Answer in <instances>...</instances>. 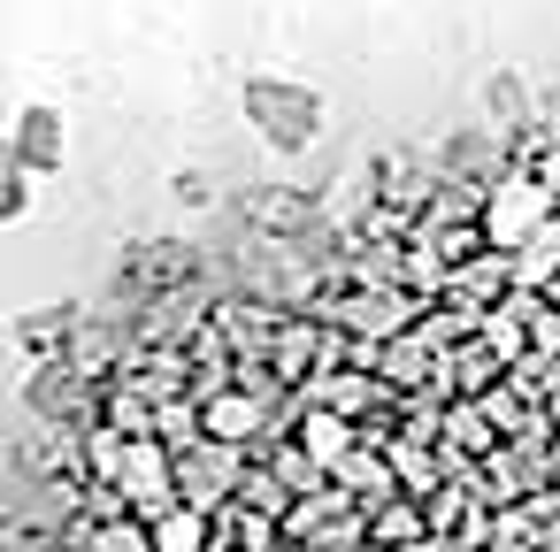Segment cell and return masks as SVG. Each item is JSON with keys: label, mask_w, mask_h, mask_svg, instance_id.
I'll return each instance as SVG.
<instances>
[{"label": "cell", "mask_w": 560, "mask_h": 552, "mask_svg": "<svg viewBox=\"0 0 560 552\" xmlns=\"http://www.w3.org/2000/svg\"><path fill=\"white\" fill-rule=\"evenodd\" d=\"M238 108H246V124H254L277 154H307V146L323 139V93H315V85H292V78H246Z\"/></svg>", "instance_id": "1"}, {"label": "cell", "mask_w": 560, "mask_h": 552, "mask_svg": "<svg viewBox=\"0 0 560 552\" xmlns=\"http://www.w3.org/2000/svg\"><path fill=\"white\" fill-rule=\"evenodd\" d=\"M552 223V192L537 185V177H499L491 192H483V238L499 246V254H514L522 238H537Z\"/></svg>", "instance_id": "2"}, {"label": "cell", "mask_w": 560, "mask_h": 552, "mask_svg": "<svg viewBox=\"0 0 560 552\" xmlns=\"http://www.w3.org/2000/svg\"><path fill=\"white\" fill-rule=\"evenodd\" d=\"M116 498L147 506V514H177V498H170V453L162 445H131L124 468H116Z\"/></svg>", "instance_id": "3"}, {"label": "cell", "mask_w": 560, "mask_h": 552, "mask_svg": "<svg viewBox=\"0 0 560 552\" xmlns=\"http://www.w3.org/2000/svg\"><path fill=\"white\" fill-rule=\"evenodd\" d=\"M62 108H47V101H32L24 116H16V131H9V162L16 169H62Z\"/></svg>", "instance_id": "4"}, {"label": "cell", "mask_w": 560, "mask_h": 552, "mask_svg": "<svg viewBox=\"0 0 560 552\" xmlns=\"http://www.w3.org/2000/svg\"><path fill=\"white\" fill-rule=\"evenodd\" d=\"M85 368L70 361V353H47L39 368H32V407H39V422H78L85 414V384H78Z\"/></svg>", "instance_id": "5"}, {"label": "cell", "mask_w": 560, "mask_h": 552, "mask_svg": "<svg viewBox=\"0 0 560 552\" xmlns=\"http://www.w3.org/2000/svg\"><path fill=\"white\" fill-rule=\"evenodd\" d=\"M369 177H376V208H392V215H415V208H430V192H438V177H422L415 154H384Z\"/></svg>", "instance_id": "6"}, {"label": "cell", "mask_w": 560, "mask_h": 552, "mask_svg": "<svg viewBox=\"0 0 560 552\" xmlns=\"http://www.w3.org/2000/svg\"><path fill=\"white\" fill-rule=\"evenodd\" d=\"M238 208H246V223H261V238H300L307 231V200L284 192V185H254Z\"/></svg>", "instance_id": "7"}, {"label": "cell", "mask_w": 560, "mask_h": 552, "mask_svg": "<svg viewBox=\"0 0 560 552\" xmlns=\"http://www.w3.org/2000/svg\"><path fill=\"white\" fill-rule=\"evenodd\" d=\"M338 322H346V330H369V338H384V330H407V322H415V300L384 284V292H361V300H346V307H338Z\"/></svg>", "instance_id": "8"}, {"label": "cell", "mask_w": 560, "mask_h": 552, "mask_svg": "<svg viewBox=\"0 0 560 552\" xmlns=\"http://www.w3.org/2000/svg\"><path fill=\"white\" fill-rule=\"evenodd\" d=\"M177 475H185V506H200V514H208V506H223V498H231L238 453H231V445H215V453H200V460H192V468H177Z\"/></svg>", "instance_id": "9"}, {"label": "cell", "mask_w": 560, "mask_h": 552, "mask_svg": "<svg viewBox=\"0 0 560 552\" xmlns=\"http://www.w3.org/2000/svg\"><path fill=\"white\" fill-rule=\"evenodd\" d=\"M483 108H491V124H499V131H522V124L537 116V101H529V85H522L514 70H491V85H483Z\"/></svg>", "instance_id": "10"}, {"label": "cell", "mask_w": 560, "mask_h": 552, "mask_svg": "<svg viewBox=\"0 0 560 552\" xmlns=\"http://www.w3.org/2000/svg\"><path fill=\"white\" fill-rule=\"evenodd\" d=\"M346 445H353V437H346V414H307V422H300V453H307L315 468H323V460L346 468Z\"/></svg>", "instance_id": "11"}, {"label": "cell", "mask_w": 560, "mask_h": 552, "mask_svg": "<svg viewBox=\"0 0 560 552\" xmlns=\"http://www.w3.org/2000/svg\"><path fill=\"white\" fill-rule=\"evenodd\" d=\"M200 414H208V437H215V445H238V437H254V422H261V407L238 399V391H231V399H208Z\"/></svg>", "instance_id": "12"}, {"label": "cell", "mask_w": 560, "mask_h": 552, "mask_svg": "<svg viewBox=\"0 0 560 552\" xmlns=\"http://www.w3.org/2000/svg\"><path fill=\"white\" fill-rule=\"evenodd\" d=\"M154 552H208V514L200 506H177L154 521Z\"/></svg>", "instance_id": "13"}, {"label": "cell", "mask_w": 560, "mask_h": 552, "mask_svg": "<svg viewBox=\"0 0 560 552\" xmlns=\"http://www.w3.org/2000/svg\"><path fill=\"white\" fill-rule=\"evenodd\" d=\"M545 269H560V215L537 231V246H522V284H537Z\"/></svg>", "instance_id": "14"}, {"label": "cell", "mask_w": 560, "mask_h": 552, "mask_svg": "<svg viewBox=\"0 0 560 552\" xmlns=\"http://www.w3.org/2000/svg\"><path fill=\"white\" fill-rule=\"evenodd\" d=\"M70 330H78V307H47V315H24V322H16L24 345H39V338H70Z\"/></svg>", "instance_id": "15"}, {"label": "cell", "mask_w": 560, "mask_h": 552, "mask_svg": "<svg viewBox=\"0 0 560 552\" xmlns=\"http://www.w3.org/2000/svg\"><path fill=\"white\" fill-rule=\"evenodd\" d=\"M93 552H154V529H139V521H108V529L93 537Z\"/></svg>", "instance_id": "16"}, {"label": "cell", "mask_w": 560, "mask_h": 552, "mask_svg": "<svg viewBox=\"0 0 560 552\" xmlns=\"http://www.w3.org/2000/svg\"><path fill=\"white\" fill-rule=\"evenodd\" d=\"M24 208H32V169H16V162H9V185H0V215L24 223Z\"/></svg>", "instance_id": "17"}, {"label": "cell", "mask_w": 560, "mask_h": 552, "mask_svg": "<svg viewBox=\"0 0 560 552\" xmlns=\"http://www.w3.org/2000/svg\"><path fill=\"white\" fill-rule=\"evenodd\" d=\"M422 368H430V361H422V345H392V353H384V376H392V384H415Z\"/></svg>", "instance_id": "18"}, {"label": "cell", "mask_w": 560, "mask_h": 552, "mask_svg": "<svg viewBox=\"0 0 560 552\" xmlns=\"http://www.w3.org/2000/svg\"><path fill=\"white\" fill-rule=\"evenodd\" d=\"M177 200H185V208H200V200H208V185H200V169H185V177H177Z\"/></svg>", "instance_id": "19"}, {"label": "cell", "mask_w": 560, "mask_h": 552, "mask_svg": "<svg viewBox=\"0 0 560 552\" xmlns=\"http://www.w3.org/2000/svg\"><path fill=\"white\" fill-rule=\"evenodd\" d=\"M430 552H468V544H453V537H430Z\"/></svg>", "instance_id": "20"}]
</instances>
